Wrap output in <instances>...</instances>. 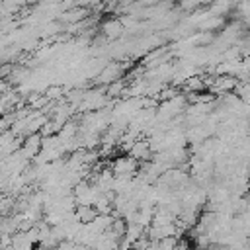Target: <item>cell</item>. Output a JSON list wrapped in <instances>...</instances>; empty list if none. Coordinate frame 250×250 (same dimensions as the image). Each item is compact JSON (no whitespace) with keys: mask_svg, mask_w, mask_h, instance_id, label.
<instances>
[{"mask_svg":"<svg viewBox=\"0 0 250 250\" xmlns=\"http://www.w3.org/2000/svg\"><path fill=\"white\" fill-rule=\"evenodd\" d=\"M109 170L113 176H129V178H135L139 174V162L135 158H131L129 154H121V156H115L109 164Z\"/></svg>","mask_w":250,"mask_h":250,"instance_id":"1","label":"cell"},{"mask_svg":"<svg viewBox=\"0 0 250 250\" xmlns=\"http://www.w3.org/2000/svg\"><path fill=\"white\" fill-rule=\"evenodd\" d=\"M123 72H125V68H123V64H119V62H107L105 66H104V70L96 76V84L98 86H109L111 82H115V80H121L123 78Z\"/></svg>","mask_w":250,"mask_h":250,"instance_id":"2","label":"cell"},{"mask_svg":"<svg viewBox=\"0 0 250 250\" xmlns=\"http://www.w3.org/2000/svg\"><path fill=\"white\" fill-rule=\"evenodd\" d=\"M102 33H104V39H109V41H119L125 33V27L121 23L119 18H109L102 23Z\"/></svg>","mask_w":250,"mask_h":250,"instance_id":"3","label":"cell"},{"mask_svg":"<svg viewBox=\"0 0 250 250\" xmlns=\"http://www.w3.org/2000/svg\"><path fill=\"white\" fill-rule=\"evenodd\" d=\"M131 158H135L137 162L141 160V162H148L150 158H152V150H150V145H148V141L146 139H137L135 143H133V146L129 148V152H127Z\"/></svg>","mask_w":250,"mask_h":250,"instance_id":"4","label":"cell"},{"mask_svg":"<svg viewBox=\"0 0 250 250\" xmlns=\"http://www.w3.org/2000/svg\"><path fill=\"white\" fill-rule=\"evenodd\" d=\"M41 141H43V137H41L39 133L25 137V141H23L21 146H20V152H21L27 160H29V158H35V156L41 152Z\"/></svg>","mask_w":250,"mask_h":250,"instance_id":"5","label":"cell"}]
</instances>
